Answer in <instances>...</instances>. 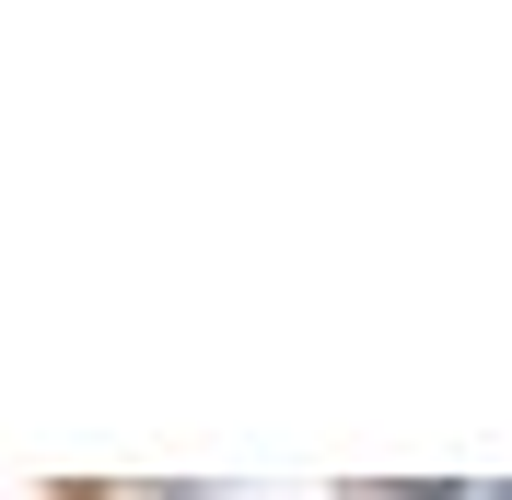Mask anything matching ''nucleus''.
Masks as SVG:
<instances>
[{
	"instance_id": "f257e3e1",
	"label": "nucleus",
	"mask_w": 512,
	"mask_h": 500,
	"mask_svg": "<svg viewBox=\"0 0 512 500\" xmlns=\"http://www.w3.org/2000/svg\"><path fill=\"white\" fill-rule=\"evenodd\" d=\"M454 500H512V477H501V489H454Z\"/></svg>"
}]
</instances>
